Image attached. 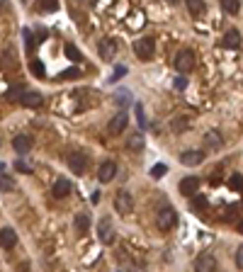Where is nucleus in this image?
Masks as SVG:
<instances>
[{
    "mask_svg": "<svg viewBox=\"0 0 243 272\" xmlns=\"http://www.w3.org/2000/svg\"><path fill=\"white\" fill-rule=\"evenodd\" d=\"M175 224H178V214H175L173 207H163L161 212L156 214V226H158V231H170Z\"/></svg>",
    "mask_w": 243,
    "mask_h": 272,
    "instance_id": "1",
    "label": "nucleus"
},
{
    "mask_svg": "<svg viewBox=\"0 0 243 272\" xmlns=\"http://www.w3.org/2000/svg\"><path fill=\"white\" fill-rule=\"evenodd\" d=\"M134 54H136L141 61H151L153 54H156V41H153L151 37L136 39V41H134Z\"/></svg>",
    "mask_w": 243,
    "mask_h": 272,
    "instance_id": "2",
    "label": "nucleus"
},
{
    "mask_svg": "<svg viewBox=\"0 0 243 272\" xmlns=\"http://www.w3.org/2000/svg\"><path fill=\"white\" fill-rule=\"evenodd\" d=\"M175 71L178 73H190L192 68H195V54L190 51V49H182L180 54H175Z\"/></svg>",
    "mask_w": 243,
    "mask_h": 272,
    "instance_id": "3",
    "label": "nucleus"
},
{
    "mask_svg": "<svg viewBox=\"0 0 243 272\" xmlns=\"http://www.w3.org/2000/svg\"><path fill=\"white\" fill-rule=\"evenodd\" d=\"M68 168L76 173V175H83L85 170H88V155L85 153H71L68 155Z\"/></svg>",
    "mask_w": 243,
    "mask_h": 272,
    "instance_id": "4",
    "label": "nucleus"
},
{
    "mask_svg": "<svg viewBox=\"0 0 243 272\" xmlns=\"http://www.w3.org/2000/svg\"><path fill=\"white\" fill-rule=\"evenodd\" d=\"M195 272H216V260L212 253H200L195 260Z\"/></svg>",
    "mask_w": 243,
    "mask_h": 272,
    "instance_id": "5",
    "label": "nucleus"
},
{
    "mask_svg": "<svg viewBox=\"0 0 243 272\" xmlns=\"http://www.w3.org/2000/svg\"><path fill=\"white\" fill-rule=\"evenodd\" d=\"M115 209L120 214H131L134 212V197L129 192H117L115 197Z\"/></svg>",
    "mask_w": 243,
    "mask_h": 272,
    "instance_id": "6",
    "label": "nucleus"
},
{
    "mask_svg": "<svg viewBox=\"0 0 243 272\" xmlns=\"http://www.w3.org/2000/svg\"><path fill=\"white\" fill-rule=\"evenodd\" d=\"M115 175H117V163H115V160L100 163V168H97V178H100V182H112L115 180Z\"/></svg>",
    "mask_w": 243,
    "mask_h": 272,
    "instance_id": "7",
    "label": "nucleus"
},
{
    "mask_svg": "<svg viewBox=\"0 0 243 272\" xmlns=\"http://www.w3.org/2000/svg\"><path fill=\"white\" fill-rule=\"evenodd\" d=\"M32 146H34V139H32L30 134H17V136L12 139V149L20 153V155L30 153V151H32Z\"/></svg>",
    "mask_w": 243,
    "mask_h": 272,
    "instance_id": "8",
    "label": "nucleus"
},
{
    "mask_svg": "<svg viewBox=\"0 0 243 272\" xmlns=\"http://www.w3.org/2000/svg\"><path fill=\"white\" fill-rule=\"evenodd\" d=\"M97 49H100L102 61H112L117 56V41H115V39H102V41L97 44Z\"/></svg>",
    "mask_w": 243,
    "mask_h": 272,
    "instance_id": "9",
    "label": "nucleus"
},
{
    "mask_svg": "<svg viewBox=\"0 0 243 272\" xmlns=\"http://www.w3.org/2000/svg\"><path fill=\"white\" fill-rule=\"evenodd\" d=\"M97 233H100V241L102 243H112L115 241V231H112V219H100L97 224Z\"/></svg>",
    "mask_w": 243,
    "mask_h": 272,
    "instance_id": "10",
    "label": "nucleus"
},
{
    "mask_svg": "<svg viewBox=\"0 0 243 272\" xmlns=\"http://www.w3.org/2000/svg\"><path fill=\"white\" fill-rule=\"evenodd\" d=\"M126 124H129V117H126V112H120V115H115L110 124H107V134H122L124 129H126Z\"/></svg>",
    "mask_w": 243,
    "mask_h": 272,
    "instance_id": "11",
    "label": "nucleus"
},
{
    "mask_svg": "<svg viewBox=\"0 0 243 272\" xmlns=\"http://www.w3.org/2000/svg\"><path fill=\"white\" fill-rule=\"evenodd\" d=\"M15 245H17V231L10 229V226L2 229V231H0V248H2V250H12Z\"/></svg>",
    "mask_w": 243,
    "mask_h": 272,
    "instance_id": "12",
    "label": "nucleus"
},
{
    "mask_svg": "<svg viewBox=\"0 0 243 272\" xmlns=\"http://www.w3.org/2000/svg\"><path fill=\"white\" fill-rule=\"evenodd\" d=\"M180 160H182V165L195 168V165H200V163L204 160V151H182L180 153Z\"/></svg>",
    "mask_w": 243,
    "mask_h": 272,
    "instance_id": "13",
    "label": "nucleus"
},
{
    "mask_svg": "<svg viewBox=\"0 0 243 272\" xmlns=\"http://www.w3.org/2000/svg\"><path fill=\"white\" fill-rule=\"evenodd\" d=\"M197 190H200V180H197L195 175H187V178H182V180H180V194L192 197Z\"/></svg>",
    "mask_w": 243,
    "mask_h": 272,
    "instance_id": "14",
    "label": "nucleus"
},
{
    "mask_svg": "<svg viewBox=\"0 0 243 272\" xmlns=\"http://www.w3.org/2000/svg\"><path fill=\"white\" fill-rule=\"evenodd\" d=\"M221 46L224 49H239L241 46V32L239 30H229L221 39Z\"/></svg>",
    "mask_w": 243,
    "mask_h": 272,
    "instance_id": "15",
    "label": "nucleus"
},
{
    "mask_svg": "<svg viewBox=\"0 0 243 272\" xmlns=\"http://www.w3.org/2000/svg\"><path fill=\"white\" fill-rule=\"evenodd\" d=\"M73 192V185L71 180H66V178H59V180L54 182V197L56 199H63V197H68Z\"/></svg>",
    "mask_w": 243,
    "mask_h": 272,
    "instance_id": "16",
    "label": "nucleus"
},
{
    "mask_svg": "<svg viewBox=\"0 0 243 272\" xmlns=\"http://www.w3.org/2000/svg\"><path fill=\"white\" fill-rule=\"evenodd\" d=\"M73 226H76V231H78V236H85L88 231H90V214L88 212H81L76 216V221H73Z\"/></svg>",
    "mask_w": 243,
    "mask_h": 272,
    "instance_id": "17",
    "label": "nucleus"
},
{
    "mask_svg": "<svg viewBox=\"0 0 243 272\" xmlns=\"http://www.w3.org/2000/svg\"><path fill=\"white\" fill-rule=\"evenodd\" d=\"M144 134H131L129 139H126V149L131 153H139V151H144Z\"/></svg>",
    "mask_w": 243,
    "mask_h": 272,
    "instance_id": "18",
    "label": "nucleus"
},
{
    "mask_svg": "<svg viewBox=\"0 0 243 272\" xmlns=\"http://www.w3.org/2000/svg\"><path fill=\"white\" fill-rule=\"evenodd\" d=\"M20 102L25 105V107H39L41 102H44V97L39 95V92H34V90H30V92H25L22 97H20Z\"/></svg>",
    "mask_w": 243,
    "mask_h": 272,
    "instance_id": "19",
    "label": "nucleus"
},
{
    "mask_svg": "<svg viewBox=\"0 0 243 272\" xmlns=\"http://www.w3.org/2000/svg\"><path fill=\"white\" fill-rule=\"evenodd\" d=\"M207 207H209V199L204 194H195L192 197V212H207Z\"/></svg>",
    "mask_w": 243,
    "mask_h": 272,
    "instance_id": "20",
    "label": "nucleus"
},
{
    "mask_svg": "<svg viewBox=\"0 0 243 272\" xmlns=\"http://www.w3.org/2000/svg\"><path fill=\"white\" fill-rule=\"evenodd\" d=\"M221 136H219V131H209L207 136H204V146L207 149H221Z\"/></svg>",
    "mask_w": 243,
    "mask_h": 272,
    "instance_id": "21",
    "label": "nucleus"
},
{
    "mask_svg": "<svg viewBox=\"0 0 243 272\" xmlns=\"http://www.w3.org/2000/svg\"><path fill=\"white\" fill-rule=\"evenodd\" d=\"M221 10H224L226 15H236V12L241 10V2H239V0H224V2H221Z\"/></svg>",
    "mask_w": 243,
    "mask_h": 272,
    "instance_id": "22",
    "label": "nucleus"
},
{
    "mask_svg": "<svg viewBox=\"0 0 243 272\" xmlns=\"http://www.w3.org/2000/svg\"><path fill=\"white\" fill-rule=\"evenodd\" d=\"M0 192H15V180L5 173H0Z\"/></svg>",
    "mask_w": 243,
    "mask_h": 272,
    "instance_id": "23",
    "label": "nucleus"
},
{
    "mask_svg": "<svg viewBox=\"0 0 243 272\" xmlns=\"http://www.w3.org/2000/svg\"><path fill=\"white\" fill-rule=\"evenodd\" d=\"M229 187H231L234 192H243V175L241 173H234V175L229 178Z\"/></svg>",
    "mask_w": 243,
    "mask_h": 272,
    "instance_id": "24",
    "label": "nucleus"
},
{
    "mask_svg": "<svg viewBox=\"0 0 243 272\" xmlns=\"http://www.w3.org/2000/svg\"><path fill=\"white\" fill-rule=\"evenodd\" d=\"M165 173H168V165H165V163H156L151 168V178H156V180H161Z\"/></svg>",
    "mask_w": 243,
    "mask_h": 272,
    "instance_id": "25",
    "label": "nucleus"
},
{
    "mask_svg": "<svg viewBox=\"0 0 243 272\" xmlns=\"http://www.w3.org/2000/svg\"><path fill=\"white\" fill-rule=\"evenodd\" d=\"M187 10H190V15H202V12H204V2L190 0V2H187Z\"/></svg>",
    "mask_w": 243,
    "mask_h": 272,
    "instance_id": "26",
    "label": "nucleus"
},
{
    "mask_svg": "<svg viewBox=\"0 0 243 272\" xmlns=\"http://www.w3.org/2000/svg\"><path fill=\"white\" fill-rule=\"evenodd\" d=\"M66 56L71 61H81V51H78L73 44H66Z\"/></svg>",
    "mask_w": 243,
    "mask_h": 272,
    "instance_id": "27",
    "label": "nucleus"
},
{
    "mask_svg": "<svg viewBox=\"0 0 243 272\" xmlns=\"http://www.w3.org/2000/svg\"><path fill=\"white\" fill-rule=\"evenodd\" d=\"M34 37H32L30 30H25V49H27V54H32L34 51V41H32Z\"/></svg>",
    "mask_w": 243,
    "mask_h": 272,
    "instance_id": "28",
    "label": "nucleus"
},
{
    "mask_svg": "<svg viewBox=\"0 0 243 272\" xmlns=\"http://www.w3.org/2000/svg\"><path fill=\"white\" fill-rule=\"evenodd\" d=\"M30 68H32V73H37L39 78L44 76V63H41V61H32V63H30Z\"/></svg>",
    "mask_w": 243,
    "mask_h": 272,
    "instance_id": "29",
    "label": "nucleus"
},
{
    "mask_svg": "<svg viewBox=\"0 0 243 272\" xmlns=\"http://www.w3.org/2000/svg\"><path fill=\"white\" fill-rule=\"evenodd\" d=\"M120 105H129V92L126 90H122V92H117V97H115Z\"/></svg>",
    "mask_w": 243,
    "mask_h": 272,
    "instance_id": "30",
    "label": "nucleus"
},
{
    "mask_svg": "<svg viewBox=\"0 0 243 272\" xmlns=\"http://www.w3.org/2000/svg\"><path fill=\"white\" fill-rule=\"evenodd\" d=\"M187 126H190V124H187V121H185V119L173 121V131H175V134H178V131H182V129H187Z\"/></svg>",
    "mask_w": 243,
    "mask_h": 272,
    "instance_id": "31",
    "label": "nucleus"
},
{
    "mask_svg": "<svg viewBox=\"0 0 243 272\" xmlns=\"http://www.w3.org/2000/svg\"><path fill=\"white\" fill-rule=\"evenodd\" d=\"M136 117H139V124H141V129L146 126V119H144V107L136 102Z\"/></svg>",
    "mask_w": 243,
    "mask_h": 272,
    "instance_id": "32",
    "label": "nucleus"
},
{
    "mask_svg": "<svg viewBox=\"0 0 243 272\" xmlns=\"http://www.w3.org/2000/svg\"><path fill=\"white\" fill-rule=\"evenodd\" d=\"M236 268H239V270H243V245L236 250Z\"/></svg>",
    "mask_w": 243,
    "mask_h": 272,
    "instance_id": "33",
    "label": "nucleus"
},
{
    "mask_svg": "<svg viewBox=\"0 0 243 272\" xmlns=\"http://www.w3.org/2000/svg\"><path fill=\"white\" fill-rule=\"evenodd\" d=\"M15 170H22V173H32L30 165H25L22 160H15Z\"/></svg>",
    "mask_w": 243,
    "mask_h": 272,
    "instance_id": "34",
    "label": "nucleus"
},
{
    "mask_svg": "<svg viewBox=\"0 0 243 272\" xmlns=\"http://www.w3.org/2000/svg\"><path fill=\"white\" fill-rule=\"evenodd\" d=\"M41 10H46V12H54V10H59V5H56V2H41Z\"/></svg>",
    "mask_w": 243,
    "mask_h": 272,
    "instance_id": "35",
    "label": "nucleus"
},
{
    "mask_svg": "<svg viewBox=\"0 0 243 272\" xmlns=\"http://www.w3.org/2000/svg\"><path fill=\"white\" fill-rule=\"evenodd\" d=\"M124 73H126V66H117V68H115V76H112V80H117V78H122Z\"/></svg>",
    "mask_w": 243,
    "mask_h": 272,
    "instance_id": "36",
    "label": "nucleus"
},
{
    "mask_svg": "<svg viewBox=\"0 0 243 272\" xmlns=\"http://www.w3.org/2000/svg\"><path fill=\"white\" fill-rule=\"evenodd\" d=\"M76 76H78L76 71H63V73H61V78H76Z\"/></svg>",
    "mask_w": 243,
    "mask_h": 272,
    "instance_id": "37",
    "label": "nucleus"
},
{
    "mask_svg": "<svg viewBox=\"0 0 243 272\" xmlns=\"http://www.w3.org/2000/svg\"><path fill=\"white\" fill-rule=\"evenodd\" d=\"M185 85H187L185 78H178V80H175V88H178V90H185Z\"/></svg>",
    "mask_w": 243,
    "mask_h": 272,
    "instance_id": "38",
    "label": "nucleus"
},
{
    "mask_svg": "<svg viewBox=\"0 0 243 272\" xmlns=\"http://www.w3.org/2000/svg\"><path fill=\"white\" fill-rule=\"evenodd\" d=\"M239 233H243V219L239 221Z\"/></svg>",
    "mask_w": 243,
    "mask_h": 272,
    "instance_id": "39",
    "label": "nucleus"
}]
</instances>
